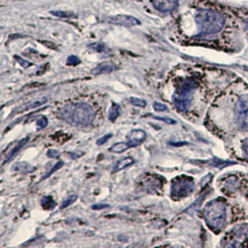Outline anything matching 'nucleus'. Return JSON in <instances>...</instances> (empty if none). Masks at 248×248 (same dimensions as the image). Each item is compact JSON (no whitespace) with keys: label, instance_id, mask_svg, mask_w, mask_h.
Listing matches in <instances>:
<instances>
[{"label":"nucleus","instance_id":"obj_1","mask_svg":"<svg viewBox=\"0 0 248 248\" xmlns=\"http://www.w3.org/2000/svg\"><path fill=\"white\" fill-rule=\"evenodd\" d=\"M194 21L198 29L197 36H213L225 28L226 16L212 9H198L194 14Z\"/></svg>","mask_w":248,"mask_h":248},{"label":"nucleus","instance_id":"obj_2","mask_svg":"<svg viewBox=\"0 0 248 248\" xmlns=\"http://www.w3.org/2000/svg\"><path fill=\"white\" fill-rule=\"evenodd\" d=\"M94 110L90 104L79 102L65 108L62 112V118L71 124L86 126L91 124L94 119Z\"/></svg>","mask_w":248,"mask_h":248},{"label":"nucleus","instance_id":"obj_3","mask_svg":"<svg viewBox=\"0 0 248 248\" xmlns=\"http://www.w3.org/2000/svg\"><path fill=\"white\" fill-rule=\"evenodd\" d=\"M203 217L209 228L214 231H220L225 225L227 218L225 203L219 200L209 202L203 209Z\"/></svg>","mask_w":248,"mask_h":248},{"label":"nucleus","instance_id":"obj_4","mask_svg":"<svg viewBox=\"0 0 248 248\" xmlns=\"http://www.w3.org/2000/svg\"><path fill=\"white\" fill-rule=\"evenodd\" d=\"M197 88V82L192 78H187L181 81L179 88L173 96V102L179 112H185L192 103L193 91Z\"/></svg>","mask_w":248,"mask_h":248},{"label":"nucleus","instance_id":"obj_5","mask_svg":"<svg viewBox=\"0 0 248 248\" xmlns=\"http://www.w3.org/2000/svg\"><path fill=\"white\" fill-rule=\"evenodd\" d=\"M194 189V181L190 177H181L174 180L171 185V195L174 198L189 196Z\"/></svg>","mask_w":248,"mask_h":248},{"label":"nucleus","instance_id":"obj_6","mask_svg":"<svg viewBox=\"0 0 248 248\" xmlns=\"http://www.w3.org/2000/svg\"><path fill=\"white\" fill-rule=\"evenodd\" d=\"M234 114L238 126L244 131H248V95L241 96L237 101Z\"/></svg>","mask_w":248,"mask_h":248},{"label":"nucleus","instance_id":"obj_7","mask_svg":"<svg viewBox=\"0 0 248 248\" xmlns=\"http://www.w3.org/2000/svg\"><path fill=\"white\" fill-rule=\"evenodd\" d=\"M155 10L162 13H170L177 10L179 0H151Z\"/></svg>","mask_w":248,"mask_h":248},{"label":"nucleus","instance_id":"obj_8","mask_svg":"<svg viewBox=\"0 0 248 248\" xmlns=\"http://www.w3.org/2000/svg\"><path fill=\"white\" fill-rule=\"evenodd\" d=\"M109 22L113 24L122 25L125 27H132V26L140 24V20H138L133 16H129V15H115L109 19Z\"/></svg>","mask_w":248,"mask_h":248},{"label":"nucleus","instance_id":"obj_9","mask_svg":"<svg viewBox=\"0 0 248 248\" xmlns=\"http://www.w3.org/2000/svg\"><path fill=\"white\" fill-rule=\"evenodd\" d=\"M127 137H128L129 141H131L136 147L139 146L140 144L144 142V140H146L147 135L145 131H143L141 129H133L129 132Z\"/></svg>","mask_w":248,"mask_h":248},{"label":"nucleus","instance_id":"obj_10","mask_svg":"<svg viewBox=\"0 0 248 248\" xmlns=\"http://www.w3.org/2000/svg\"><path fill=\"white\" fill-rule=\"evenodd\" d=\"M47 102L46 98H42V99H39V100H36L34 102H27L25 104H23L22 106L18 107V109H16L14 111L15 113H21L23 112H26V111H29L31 109H34V108H37L43 104H45L46 102Z\"/></svg>","mask_w":248,"mask_h":248},{"label":"nucleus","instance_id":"obj_11","mask_svg":"<svg viewBox=\"0 0 248 248\" xmlns=\"http://www.w3.org/2000/svg\"><path fill=\"white\" fill-rule=\"evenodd\" d=\"M134 163H135L134 158L130 157V156L123 158L122 160L118 161V162L114 165L112 173H116V172H119V171H121V170H124V169L128 168L129 166L133 165Z\"/></svg>","mask_w":248,"mask_h":248},{"label":"nucleus","instance_id":"obj_12","mask_svg":"<svg viewBox=\"0 0 248 248\" xmlns=\"http://www.w3.org/2000/svg\"><path fill=\"white\" fill-rule=\"evenodd\" d=\"M29 140H30V137H26V138H24L23 140H21L16 144V146L12 149V152L9 154V155L7 156L6 160L4 161V164H6L7 162H10L12 158L14 157V156L21 151V149L29 141Z\"/></svg>","mask_w":248,"mask_h":248},{"label":"nucleus","instance_id":"obj_13","mask_svg":"<svg viewBox=\"0 0 248 248\" xmlns=\"http://www.w3.org/2000/svg\"><path fill=\"white\" fill-rule=\"evenodd\" d=\"M132 147L135 146L131 141L128 140L127 142H118V143L113 144V146L110 148V151L114 154H121Z\"/></svg>","mask_w":248,"mask_h":248},{"label":"nucleus","instance_id":"obj_14","mask_svg":"<svg viewBox=\"0 0 248 248\" xmlns=\"http://www.w3.org/2000/svg\"><path fill=\"white\" fill-rule=\"evenodd\" d=\"M115 67L113 65H109V64H105V65H101L99 67L95 68L92 70V74L93 75H102V74H109L111 72H113Z\"/></svg>","mask_w":248,"mask_h":248},{"label":"nucleus","instance_id":"obj_15","mask_svg":"<svg viewBox=\"0 0 248 248\" xmlns=\"http://www.w3.org/2000/svg\"><path fill=\"white\" fill-rule=\"evenodd\" d=\"M41 204L43 206L44 209L49 210V209H53L56 205V203L54 202L53 198L51 196H45L42 198L41 200Z\"/></svg>","mask_w":248,"mask_h":248},{"label":"nucleus","instance_id":"obj_16","mask_svg":"<svg viewBox=\"0 0 248 248\" xmlns=\"http://www.w3.org/2000/svg\"><path fill=\"white\" fill-rule=\"evenodd\" d=\"M119 115H120V106L115 103H113L111 111H110V114H109V120L114 122Z\"/></svg>","mask_w":248,"mask_h":248},{"label":"nucleus","instance_id":"obj_17","mask_svg":"<svg viewBox=\"0 0 248 248\" xmlns=\"http://www.w3.org/2000/svg\"><path fill=\"white\" fill-rule=\"evenodd\" d=\"M129 102L131 104H133L134 106L137 107H140V108H144L146 107L147 102L143 99H138V98H130Z\"/></svg>","mask_w":248,"mask_h":248},{"label":"nucleus","instance_id":"obj_18","mask_svg":"<svg viewBox=\"0 0 248 248\" xmlns=\"http://www.w3.org/2000/svg\"><path fill=\"white\" fill-rule=\"evenodd\" d=\"M78 200V195H71L62 203V208H65Z\"/></svg>","mask_w":248,"mask_h":248},{"label":"nucleus","instance_id":"obj_19","mask_svg":"<svg viewBox=\"0 0 248 248\" xmlns=\"http://www.w3.org/2000/svg\"><path fill=\"white\" fill-rule=\"evenodd\" d=\"M63 166V162L62 161H60V162H58L57 163L56 165L53 167V169L52 170H50L46 176H44L42 179H41V181H43V180H45V179H47L48 177H50L54 172H56L57 170H60L62 167Z\"/></svg>","mask_w":248,"mask_h":248},{"label":"nucleus","instance_id":"obj_20","mask_svg":"<svg viewBox=\"0 0 248 248\" xmlns=\"http://www.w3.org/2000/svg\"><path fill=\"white\" fill-rule=\"evenodd\" d=\"M47 124H48V121H47V118H46V116H41V117L37 120V122H36V124H37V126H38L39 129L45 128L46 126L47 125Z\"/></svg>","mask_w":248,"mask_h":248},{"label":"nucleus","instance_id":"obj_21","mask_svg":"<svg viewBox=\"0 0 248 248\" xmlns=\"http://www.w3.org/2000/svg\"><path fill=\"white\" fill-rule=\"evenodd\" d=\"M154 108L156 112H165V111H168V107L163 104V103H160V102H155L154 103Z\"/></svg>","mask_w":248,"mask_h":248},{"label":"nucleus","instance_id":"obj_22","mask_svg":"<svg viewBox=\"0 0 248 248\" xmlns=\"http://www.w3.org/2000/svg\"><path fill=\"white\" fill-rule=\"evenodd\" d=\"M113 137L112 134H107V135L104 136V137H102L101 139H99L98 140H97V142H96V144L97 145H99V146H101L102 144H104V143H106L111 138Z\"/></svg>","mask_w":248,"mask_h":248},{"label":"nucleus","instance_id":"obj_23","mask_svg":"<svg viewBox=\"0 0 248 248\" xmlns=\"http://www.w3.org/2000/svg\"><path fill=\"white\" fill-rule=\"evenodd\" d=\"M67 62L68 64H70V65H78L80 62V60L78 57L72 55L68 58Z\"/></svg>","mask_w":248,"mask_h":248},{"label":"nucleus","instance_id":"obj_24","mask_svg":"<svg viewBox=\"0 0 248 248\" xmlns=\"http://www.w3.org/2000/svg\"><path fill=\"white\" fill-rule=\"evenodd\" d=\"M153 118H155V119H156V120L164 121V122H165V123H167V124H176V121H175V120H173V119H171V118H166V117H165V118H163V117H156V116H153Z\"/></svg>","mask_w":248,"mask_h":248},{"label":"nucleus","instance_id":"obj_25","mask_svg":"<svg viewBox=\"0 0 248 248\" xmlns=\"http://www.w3.org/2000/svg\"><path fill=\"white\" fill-rule=\"evenodd\" d=\"M107 207H109V205L108 204H104V203H97V204H94V205H92V209H94V210H101V209H103V208H107Z\"/></svg>","mask_w":248,"mask_h":248},{"label":"nucleus","instance_id":"obj_26","mask_svg":"<svg viewBox=\"0 0 248 248\" xmlns=\"http://www.w3.org/2000/svg\"><path fill=\"white\" fill-rule=\"evenodd\" d=\"M46 155H47L48 157L50 158H56L58 157V156H60L59 152H57L55 150H49Z\"/></svg>","mask_w":248,"mask_h":248},{"label":"nucleus","instance_id":"obj_27","mask_svg":"<svg viewBox=\"0 0 248 248\" xmlns=\"http://www.w3.org/2000/svg\"><path fill=\"white\" fill-rule=\"evenodd\" d=\"M16 59L18 60V62H19V63L23 66V68H27L29 67L30 65H31V63L30 62H26V61H24V60H22V59H20L19 57H16Z\"/></svg>","mask_w":248,"mask_h":248},{"label":"nucleus","instance_id":"obj_28","mask_svg":"<svg viewBox=\"0 0 248 248\" xmlns=\"http://www.w3.org/2000/svg\"><path fill=\"white\" fill-rule=\"evenodd\" d=\"M243 151H244L246 157L248 158V140H246L243 143Z\"/></svg>","mask_w":248,"mask_h":248},{"label":"nucleus","instance_id":"obj_29","mask_svg":"<svg viewBox=\"0 0 248 248\" xmlns=\"http://www.w3.org/2000/svg\"><path fill=\"white\" fill-rule=\"evenodd\" d=\"M171 146L173 147H180L183 146V145H185V144H188L187 142H185V141H182V142H169Z\"/></svg>","mask_w":248,"mask_h":248},{"label":"nucleus","instance_id":"obj_30","mask_svg":"<svg viewBox=\"0 0 248 248\" xmlns=\"http://www.w3.org/2000/svg\"><path fill=\"white\" fill-rule=\"evenodd\" d=\"M245 24H246V27H247V29L248 30V20L245 23Z\"/></svg>","mask_w":248,"mask_h":248}]
</instances>
